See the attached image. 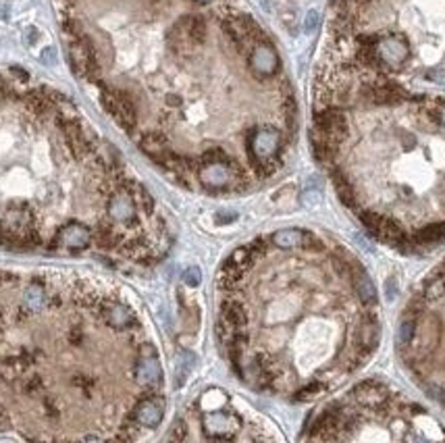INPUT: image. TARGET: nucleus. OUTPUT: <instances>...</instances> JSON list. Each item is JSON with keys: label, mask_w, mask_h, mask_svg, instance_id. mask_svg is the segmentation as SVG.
I'll use <instances>...</instances> for the list:
<instances>
[{"label": "nucleus", "mask_w": 445, "mask_h": 443, "mask_svg": "<svg viewBox=\"0 0 445 443\" xmlns=\"http://www.w3.org/2000/svg\"><path fill=\"white\" fill-rule=\"evenodd\" d=\"M69 61H71L73 71L79 77H86L90 81H98L100 65H98L96 48L86 33H79L77 38L69 40Z\"/></svg>", "instance_id": "3"}, {"label": "nucleus", "mask_w": 445, "mask_h": 443, "mask_svg": "<svg viewBox=\"0 0 445 443\" xmlns=\"http://www.w3.org/2000/svg\"><path fill=\"white\" fill-rule=\"evenodd\" d=\"M8 94V88H6V84H4V79L0 77V98H4Z\"/></svg>", "instance_id": "13"}, {"label": "nucleus", "mask_w": 445, "mask_h": 443, "mask_svg": "<svg viewBox=\"0 0 445 443\" xmlns=\"http://www.w3.org/2000/svg\"><path fill=\"white\" fill-rule=\"evenodd\" d=\"M310 440H439L445 433L419 406L381 383H364L327 408Z\"/></svg>", "instance_id": "1"}, {"label": "nucleus", "mask_w": 445, "mask_h": 443, "mask_svg": "<svg viewBox=\"0 0 445 443\" xmlns=\"http://www.w3.org/2000/svg\"><path fill=\"white\" fill-rule=\"evenodd\" d=\"M185 283H187V286H198V283H200V271H198V269H189V271L185 273Z\"/></svg>", "instance_id": "10"}, {"label": "nucleus", "mask_w": 445, "mask_h": 443, "mask_svg": "<svg viewBox=\"0 0 445 443\" xmlns=\"http://www.w3.org/2000/svg\"><path fill=\"white\" fill-rule=\"evenodd\" d=\"M318 21H320L318 13H316V10H310V13L306 15V29H316V27H318Z\"/></svg>", "instance_id": "9"}, {"label": "nucleus", "mask_w": 445, "mask_h": 443, "mask_svg": "<svg viewBox=\"0 0 445 443\" xmlns=\"http://www.w3.org/2000/svg\"><path fill=\"white\" fill-rule=\"evenodd\" d=\"M136 419H138L140 427H148V429L158 427L160 421H162V400H160V396L142 400L136 406Z\"/></svg>", "instance_id": "7"}, {"label": "nucleus", "mask_w": 445, "mask_h": 443, "mask_svg": "<svg viewBox=\"0 0 445 443\" xmlns=\"http://www.w3.org/2000/svg\"><path fill=\"white\" fill-rule=\"evenodd\" d=\"M304 238H306V231H302V229H286V231L273 233V235H271V242H273L277 248H281V250H290V248L299 246V244L304 242Z\"/></svg>", "instance_id": "8"}, {"label": "nucleus", "mask_w": 445, "mask_h": 443, "mask_svg": "<svg viewBox=\"0 0 445 443\" xmlns=\"http://www.w3.org/2000/svg\"><path fill=\"white\" fill-rule=\"evenodd\" d=\"M202 425L208 437L212 440H237L235 429H240L242 419L240 414L231 410H204L202 412Z\"/></svg>", "instance_id": "5"}, {"label": "nucleus", "mask_w": 445, "mask_h": 443, "mask_svg": "<svg viewBox=\"0 0 445 443\" xmlns=\"http://www.w3.org/2000/svg\"><path fill=\"white\" fill-rule=\"evenodd\" d=\"M54 246H67V248H86L88 244H92V231L88 227H81V225H69V227H63L54 242Z\"/></svg>", "instance_id": "6"}, {"label": "nucleus", "mask_w": 445, "mask_h": 443, "mask_svg": "<svg viewBox=\"0 0 445 443\" xmlns=\"http://www.w3.org/2000/svg\"><path fill=\"white\" fill-rule=\"evenodd\" d=\"M248 67L256 79H273L281 71V59L267 38L252 46L248 54Z\"/></svg>", "instance_id": "4"}, {"label": "nucleus", "mask_w": 445, "mask_h": 443, "mask_svg": "<svg viewBox=\"0 0 445 443\" xmlns=\"http://www.w3.org/2000/svg\"><path fill=\"white\" fill-rule=\"evenodd\" d=\"M10 73H13L15 77H19L21 81H27V79H29L27 71H23V69H19V67H10Z\"/></svg>", "instance_id": "11"}, {"label": "nucleus", "mask_w": 445, "mask_h": 443, "mask_svg": "<svg viewBox=\"0 0 445 443\" xmlns=\"http://www.w3.org/2000/svg\"><path fill=\"white\" fill-rule=\"evenodd\" d=\"M42 56H44V61H46V63H54V61H56V52H54V48H46Z\"/></svg>", "instance_id": "12"}, {"label": "nucleus", "mask_w": 445, "mask_h": 443, "mask_svg": "<svg viewBox=\"0 0 445 443\" xmlns=\"http://www.w3.org/2000/svg\"><path fill=\"white\" fill-rule=\"evenodd\" d=\"M100 88V102L107 109V113L127 132L134 134L138 127V109L134 104V98L121 90H113L109 88L104 81H96Z\"/></svg>", "instance_id": "2"}, {"label": "nucleus", "mask_w": 445, "mask_h": 443, "mask_svg": "<svg viewBox=\"0 0 445 443\" xmlns=\"http://www.w3.org/2000/svg\"><path fill=\"white\" fill-rule=\"evenodd\" d=\"M198 2H210V0H198Z\"/></svg>", "instance_id": "14"}]
</instances>
